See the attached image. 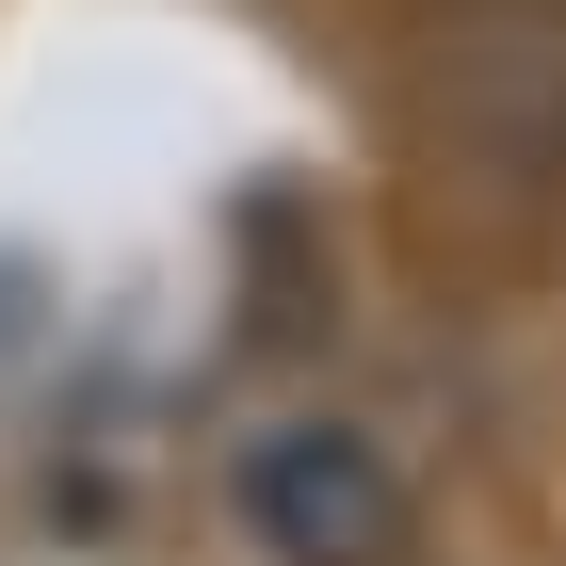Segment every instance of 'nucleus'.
I'll return each mask as SVG.
<instances>
[{
  "instance_id": "1",
  "label": "nucleus",
  "mask_w": 566,
  "mask_h": 566,
  "mask_svg": "<svg viewBox=\"0 0 566 566\" xmlns=\"http://www.w3.org/2000/svg\"><path fill=\"white\" fill-rule=\"evenodd\" d=\"M389 97L437 195L502 227H566V0H421L389 49Z\"/></svg>"
},
{
  "instance_id": "2",
  "label": "nucleus",
  "mask_w": 566,
  "mask_h": 566,
  "mask_svg": "<svg viewBox=\"0 0 566 566\" xmlns=\"http://www.w3.org/2000/svg\"><path fill=\"white\" fill-rule=\"evenodd\" d=\"M211 518L243 566H389L421 518V453L356 389H260L211 437Z\"/></svg>"
}]
</instances>
